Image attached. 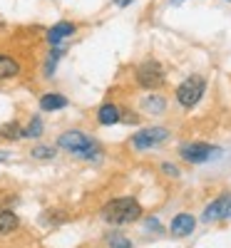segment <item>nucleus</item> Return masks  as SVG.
Listing matches in <instances>:
<instances>
[{
  "mask_svg": "<svg viewBox=\"0 0 231 248\" xmlns=\"http://www.w3.org/2000/svg\"><path fill=\"white\" fill-rule=\"evenodd\" d=\"M142 216V206L137 199L132 196H122V199H112L102 206V218L112 223V226H124V223H132Z\"/></svg>",
  "mask_w": 231,
  "mask_h": 248,
  "instance_id": "f257e3e1",
  "label": "nucleus"
},
{
  "mask_svg": "<svg viewBox=\"0 0 231 248\" xmlns=\"http://www.w3.org/2000/svg\"><path fill=\"white\" fill-rule=\"evenodd\" d=\"M57 147L70 152V154H75V156H80V159H90V161L92 159H99V154H102V149L97 147V144L85 132H80V129H70L65 134H60Z\"/></svg>",
  "mask_w": 231,
  "mask_h": 248,
  "instance_id": "f03ea898",
  "label": "nucleus"
},
{
  "mask_svg": "<svg viewBox=\"0 0 231 248\" xmlns=\"http://www.w3.org/2000/svg\"><path fill=\"white\" fill-rule=\"evenodd\" d=\"M204 92H206V79L201 75H192L177 87V102L184 109H192L201 102Z\"/></svg>",
  "mask_w": 231,
  "mask_h": 248,
  "instance_id": "7ed1b4c3",
  "label": "nucleus"
},
{
  "mask_svg": "<svg viewBox=\"0 0 231 248\" xmlns=\"http://www.w3.org/2000/svg\"><path fill=\"white\" fill-rule=\"evenodd\" d=\"M164 79H166V72L157 60H144L137 67V85L144 90H159L164 85Z\"/></svg>",
  "mask_w": 231,
  "mask_h": 248,
  "instance_id": "20e7f679",
  "label": "nucleus"
},
{
  "mask_svg": "<svg viewBox=\"0 0 231 248\" xmlns=\"http://www.w3.org/2000/svg\"><path fill=\"white\" fill-rule=\"evenodd\" d=\"M179 154L189 164H204L214 154H219V149H214L212 144H206V141H192V144H184V147L179 149Z\"/></svg>",
  "mask_w": 231,
  "mask_h": 248,
  "instance_id": "39448f33",
  "label": "nucleus"
},
{
  "mask_svg": "<svg viewBox=\"0 0 231 248\" xmlns=\"http://www.w3.org/2000/svg\"><path fill=\"white\" fill-rule=\"evenodd\" d=\"M166 137H169V129H164V127H149V129H142L132 137V144H134V149H152L157 147V144L166 141Z\"/></svg>",
  "mask_w": 231,
  "mask_h": 248,
  "instance_id": "423d86ee",
  "label": "nucleus"
},
{
  "mask_svg": "<svg viewBox=\"0 0 231 248\" xmlns=\"http://www.w3.org/2000/svg\"><path fill=\"white\" fill-rule=\"evenodd\" d=\"M231 216V194H221L216 201H212L204 209V221H216Z\"/></svg>",
  "mask_w": 231,
  "mask_h": 248,
  "instance_id": "0eeeda50",
  "label": "nucleus"
},
{
  "mask_svg": "<svg viewBox=\"0 0 231 248\" xmlns=\"http://www.w3.org/2000/svg\"><path fill=\"white\" fill-rule=\"evenodd\" d=\"M77 32V25L75 23H67V20H60V23H55L50 30H48V43L52 45V47H57L60 43H65V40L70 37V35H75Z\"/></svg>",
  "mask_w": 231,
  "mask_h": 248,
  "instance_id": "6e6552de",
  "label": "nucleus"
},
{
  "mask_svg": "<svg viewBox=\"0 0 231 248\" xmlns=\"http://www.w3.org/2000/svg\"><path fill=\"white\" fill-rule=\"evenodd\" d=\"M70 105L67 97L65 94H60V92H48L40 97V109L43 112H57V109H65Z\"/></svg>",
  "mask_w": 231,
  "mask_h": 248,
  "instance_id": "1a4fd4ad",
  "label": "nucleus"
},
{
  "mask_svg": "<svg viewBox=\"0 0 231 248\" xmlns=\"http://www.w3.org/2000/svg\"><path fill=\"white\" fill-rule=\"evenodd\" d=\"M119 117H122V112H119L117 105H112V102H107V105H102L97 109V122L102 124V127H112V124L122 122Z\"/></svg>",
  "mask_w": 231,
  "mask_h": 248,
  "instance_id": "9d476101",
  "label": "nucleus"
},
{
  "mask_svg": "<svg viewBox=\"0 0 231 248\" xmlns=\"http://www.w3.org/2000/svg\"><path fill=\"white\" fill-rule=\"evenodd\" d=\"M20 62L13 57V55H8V52H0V79H13V77H17L20 75Z\"/></svg>",
  "mask_w": 231,
  "mask_h": 248,
  "instance_id": "9b49d317",
  "label": "nucleus"
},
{
  "mask_svg": "<svg viewBox=\"0 0 231 248\" xmlns=\"http://www.w3.org/2000/svg\"><path fill=\"white\" fill-rule=\"evenodd\" d=\"M194 226H197V221H194L192 214H177L174 221H172V233L174 236H189L194 231Z\"/></svg>",
  "mask_w": 231,
  "mask_h": 248,
  "instance_id": "f8f14e48",
  "label": "nucleus"
},
{
  "mask_svg": "<svg viewBox=\"0 0 231 248\" xmlns=\"http://www.w3.org/2000/svg\"><path fill=\"white\" fill-rule=\"evenodd\" d=\"M17 226H20V218H17L13 211H0V236L13 233Z\"/></svg>",
  "mask_w": 231,
  "mask_h": 248,
  "instance_id": "ddd939ff",
  "label": "nucleus"
},
{
  "mask_svg": "<svg viewBox=\"0 0 231 248\" xmlns=\"http://www.w3.org/2000/svg\"><path fill=\"white\" fill-rule=\"evenodd\" d=\"M142 107H144L147 112H152V114H162L164 107H166V102H164L159 94H147V97L142 99Z\"/></svg>",
  "mask_w": 231,
  "mask_h": 248,
  "instance_id": "4468645a",
  "label": "nucleus"
},
{
  "mask_svg": "<svg viewBox=\"0 0 231 248\" xmlns=\"http://www.w3.org/2000/svg\"><path fill=\"white\" fill-rule=\"evenodd\" d=\"M0 137H3V139H10V141L23 139V127H20L17 122H8V124H3V127H0Z\"/></svg>",
  "mask_w": 231,
  "mask_h": 248,
  "instance_id": "2eb2a0df",
  "label": "nucleus"
},
{
  "mask_svg": "<svg viewBox=\"0 0 231 248\" xmlns=\"http://www.w3.org/2000/svg\"><path fill=\"white\" fill-rule=\"evenodd\" d=\"M62 55H65V52H62V47H55V50L48 55V62H45V77H52V72H55V67H57V62H60Z\"/></svg>",
  "mask_w": 231,
  "mask_h": 248,
  "instance_id": "dca6fc26",
  "label": "nucleus"
},
{
  "mask_svg": "<svg viewBox=\"0 0 231 248\" xmlns=\"http://www.w3.org/2000/svg\"><path fill=\"white\" fill-rule=\"evenodd\" d=\"M40 134H43V119L33 117V122L23 129V137H30V139H33V137H40Z\"/></svg>",
  "mask_w": 231,
  "mask_h": 248,
  "instance_id": "f3484780",
  "label": "nucleus"
},
{
  "mask_svg": "<svg viewBox=\"0 0 231 248\" xmlns=\"http://www.w3.org/2000/svg\"><path fill=\"white\" fill-rule=\"evenodd\" d=\"M107 243H110V248H132V241L124 238L122 233H110Z\"/></svg>",
  "mask_w": 231,
  "mask_h": 248,
  "instance_id": "a211bd4d",
  "label": "nucleus"
},
{
  "mask_svg": "<svg viewBox=\"0 0 231 248\" xmlns=\"http://www.w3.org/2000/svg\"><path fill=\"white\" fill-rule=\"evenodd\" d=\"M30 154H33L35 159H52V156H55V149H52V147H35Z\"/></svg>",
  "mask_w": 231,
  "mask_h": 248,
  "instance_id": "6ab92c4d",
  "label": "nucleus"
},
{
  "mask_svg": "<svg viewBox=\"0 0 231 248\" xmlns=\"http://www.w3.org/2000/svg\"><path fill=\"white\" fill-rule=\"evenodd\" d=\"M162 169H164V174H169V176H179V169L174 167V164H164Z\"/></svg>",
  "mask_w": 231,
  "mask_h": 248,
  "instance_id": "aec40b11",
  "label": "nucleus"
},
{
  "mask_svg": "<svg viewBox=\"0 0 231 248\" xmlns=\"http://www.w3.org/2000/svg\"><path fill=\"white\" fill-rule=\"evenodd\" d=\"M147 229H149V231H152V229L159 231V221H157V218H147Z\"/></svg>",
  "mask_w": 231,
  "mask_h": 248,
  "instance_id": "412c9836",
  "label": "nucleus"
},
{
  "mask_svg": "<svg viewBox=\"0 0 231 248\" xmlns=\"http://www.w3.org/2000/svg\"><path fill=\"white\" fill-rule=\"evenodd\" d=\"M112 3H115V5H119V8H127V5H132V3H134V0H112Z\"/></svg>",
  "mask_w": 231,
  "mask_h": 248,
  "instance_id": "4be33fe9",
  "label": "nucleus"
},
{
  "mask_svg": "<svg viewBox=\"0 0 231 248\" xmlns=\"http://www.w3.org/2000/svg\"><path fill=\"white\" fill-rule=\"evenodd\" d=\"M5 159H8V156H5V154H0V161H5Z\"/></svg>",
  "mask_w": 231,
  "mask_h": 248,
  "instance_id": "5701e85b",
  "label": "nucleus"
}]
</instances>
